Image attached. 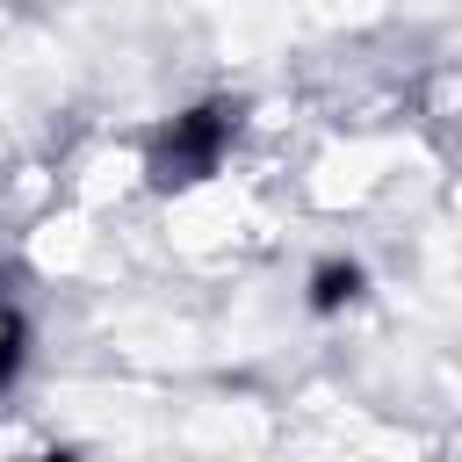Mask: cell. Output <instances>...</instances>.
<instances>
[{
  "label": "cell",
  "mask_w": 462,
  "mask_h": 462,
  "mask_svg": "<svg viewBox=\"0 0 462 462\" xmlns=\"http://www.w3.org/2000/svg\"><path fill=\"white\" fill-rule=\"evenodd\" d=\"M238 130H245V101L238 94H202V101L173 108L144 137V188L152 195H188V188L217 180L231 144H238Z\"/></svg>",
  "instance_id": "cell-1"
},
{
  "label": "cell",
  "mask_w": 462,
  "mask_h": 462,
  "mask_svg": "<svg viewBox=\"0 0 462 462\" xmlns=\"http://www.w3.org/2000/svg\"><path fill=\"white\" fill-rule=\"evenodd\" d=\"M361 296H368V267H361L354 253L310 260V274H303V310H310V318H346Z\"/></svg>",
  "instance_id": "cell-2"
},
{
  "label": "cell",
  "mask_w": 462,
  "mask_h": 462,
  "mask_svg": "<svg viewBox=\"0 0 462 462\" xmlns=\"http://www.w3.org/2000/svg\"><path fill=\"white\" fill-rule=\"evenodd\" d=\"M29 354H36V325L22 303H0V397L29 375Z\"/></svg>",
  "instance_id": "cell-3"
}]
</instances>
